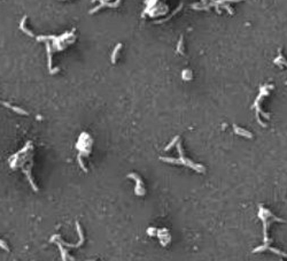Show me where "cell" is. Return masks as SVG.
Returning a JSON list of instances; mask_svg holds the SVG:
<instances>
[{"instance_id": "1", "label": "cell", "mask_w": 287, "mask_h": 261, "mask_svg": "<svg viewBox=\"0 0 287 261\" xmlns=\"http://www.w3.org/2000/svg\"><path fill=\"white\" fill-rule=\"evenodd\" d=\"M258 218L262 220V222H263V239H264V244L263 245H261V246H258V247H256V248H254L253 250V253H257V252H264V251H267V250H270V243L271 241L269 239V235H268V229L269 227H270V224L273 223V222H281V223H284L285 221L283 220V219H279V218H277L276 215H273L269 209L267 208H264L263 205L260 206V212H258Z\"/></svg>"}, {"instance_id": "2", "label": "cell", "mask_w": 287, "mask_h": 261, "mask_svg": "<svg viewBox=\"0 0 287 261\" xmlns=\"http://www.w3.org/2000/svg\"><path fill=\"white\" fill-rule=\"evenodd\" d=\"M272 89H273V85H272V84H270V85H268V84H267V85H263V86L260 89V94L257 95L256 100H255L254 104H253V108H254L255 112H256V120H257V123H260L263 128L267 127V123H264V122L260 119V114H262V115L264 116L265 120H269V119H270V114L264 113L262 109H261V101H262L263 98H265L267 95H269V93H270L269 90H272Z\"/></svg>"}, {"instance_id": "3", "label": "cell", "mask_w": 287, "mask_h": 261, "mask_svg": "<svg viewBox=\"0 0 287 261\" xmlns=\"http://www.w3.org/2000/svg\"><path fill=\"white\" fill-rule=\"evenodd\" d=\"M178 151H179V154H180V159L179 160H177V159H171V158H160V160H162V161H165V162H172V163H177V165H179V163H183V165H185V166H189V167H191L192 169H194V170H196L198 173H200V174H205L206 173V167L203 166V165H198V163H194V162H192L191 160H189V159H186L185 156H184V154H183V149L180 147V143H178Z\"/></svg>"}, {"instance_id": "4", "label": "cell", "mask_w": 287, "mask_h": 261, "mask_svg": "<svg viewBox=\"0 0 287 261\" xmlns=\"http://www.w3.org/2000/svg\"><path fill=\"white\" fill-rule=\"evenodd\" d=\"M232 127H233V131H234L237 135L241 136V137H246V138H253V137H254V135H253L250 131L245 130L244 128H240V127H238L237 124H233Z\"/></svg>"}, {"instance_id": "5", "label": "cell", "mask_w": 287, "mask_h": 261, "mask_svg": "<svg viewBox=\"0 0 287 261\" xmlns=\"http://www.w3.org/2000/svg\"><path fill=\"white\" fill-rule=\"evenodd\" d=\"M47 56H48V70L51 74H55L59 72V68H52V54H51V47L47 44Z\"/></svg>"}, {"instance_id": "6", "label": "cell", "mask_w": 287, "mask_h": 261, "mask_svg": "<svg viewBox=\"0 0 287 261\" xmlns=\"http://www.w3.org/2000/svg\"><path fill=\"white\" fill-rule=\"evenodd\" d=\"M25 21H27V16H24L22 21H21V23H20V29L23 31V32H25L27 35H29L30 37H34V34L31 32V31H29L27 28H25Z\"/></svg>"}, {"instance_id": "7", "label": "cell", "mask_w": 287, "mask_h": 261, "mask_svg": "<svg viewBox=\"0 0 287 261\" xmlns=\"http://www.w3.org/2000/svg\"><path fill=\"white\" fill-rule=\"evenodd\" d=\"M274 63H276V65H278V66H281V65L287 66V61L284 59V56H283V54H281V50L279 51V56H278V59H276V60H274Z\"/></svg>"}, {"instance_id": "8", "label": "cell", "mask_w": 287, "mask_h": 261, "mask_svg": "<svg viewBox=\"0 0 287 261\" xmlns=\"http://www.w3.org/2000/svg\"><path fill=\"white\" fill-rule=\"evenodd\" d=\"M122 47V44H117L116 45V47L114 48V52H113V54H112V62L113 63H116V58H117V53H118V51H119V48Z\"/></svg>"}, {"instance_id": "9", "label": "cell", "mask_w": 287, "mask_h": 261, "mask_svg": "<svg viewBox=\"0 0 287 261\" xmlns=\"http://www.w3.org/2000/svg\"><path fill=\"white\" fill-rule=\"evenodd\" d=\"M183 79H186V81H190V79H192L191 70H184V72H183Z\"/></svg>"}, {"instance_id": "10", "label": "cell", "mask_w": 287, "mask_h": 261, "mask_svg": "<svg viewBox=\"0 0 287 261\" xmlns=\"http://www.w3.org/2000/svg\"><path fill=\"white\" fill-rule=\"evenodd\" d=\"M178 140H179V136H176V137H175V138H173V139H172V140H171V143H170L169 145H167V147H165V149H165V151H168V149H171V147H172V146H173V145H175V144H176V143L178 142Z\"/></svg>"}, {"instance_id": "11", "label": "cell", "mask_w": 287, "mask_h": 261, "mask_svg": "<svg viewBox=\"0 0 287 261\" xmlns=\"http://www.w3.org/2000/svg\"><path fill=\"white\" fill-rule=\"evenodd\" d=\"M183 37H180L179 39V43H178V45H177V52H179V53H182L183 54Z\"/></svg>"}, {"instance_id": "12", "label": "cell", "mask_w": 287, "mask_h": 261, "mask_svg": "<svg viewBox=\"0 0 287 261\" xmlns=\"http://www.w3.org/2000/svg\"><path fill=\"white\" fill-rule=\"evenodd\" d=\"M57 245H59V247H60V250H61V253H62V259H63V260H66V252H64L63 247H62L60 244H57Z\"/></svg>"}, {"instance_id": "13", "label": "cell", "mask_w": 287, "mask_h": 261, "mask_svg": "<svg viewBox=\"0 0 287 261\" xmlns=\"http://www.w3.org/2000/svg\"><path fill=\"white\" fill-rule=\"evenodd\" d=\"M154 231H155V229H154V228H151V229H149V230L147 231V232H148L149 235H154Z\"/></svg>"}]
</instances>
